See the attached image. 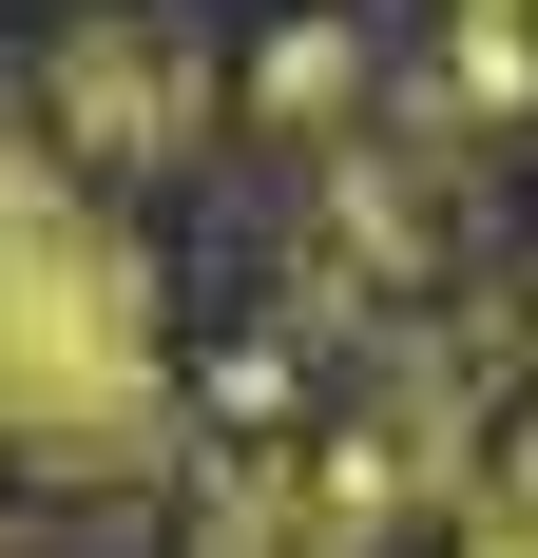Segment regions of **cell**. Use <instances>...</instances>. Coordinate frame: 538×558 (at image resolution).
Instances as JSON below:
<instances>
[{
  "label": "cell",
  "mask_w": 538,
  "mask_h": 558,
  "mask_svg": "<svg viewBox=\"0 0 538 558\" xmlns=\"http://www.w3.org/2000/svg\"><path fill=\"white\" fill-rule=\"evenodd\" d=\"M0 424L20 444H135L155 424V270L20 155H0Z\"/></svg>",
  "instance_id": "cell-1"
}]
</instances>
